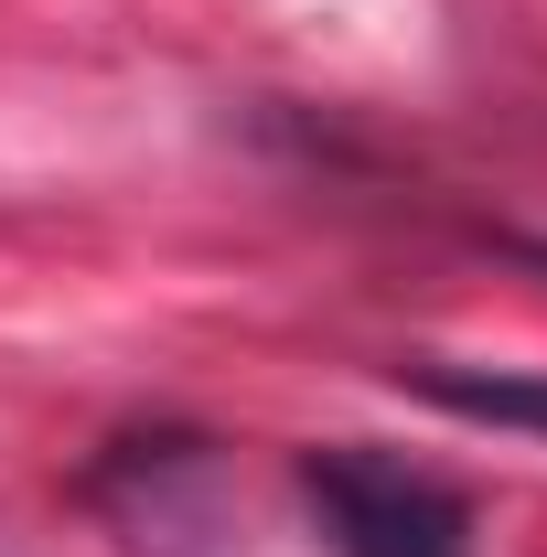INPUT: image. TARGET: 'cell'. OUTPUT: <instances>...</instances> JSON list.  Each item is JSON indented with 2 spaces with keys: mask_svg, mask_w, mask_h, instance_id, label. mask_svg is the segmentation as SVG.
<instances>
[{
  "mask_svg": "<svg viewBox=\"0 0 547 557\" xmlns=\"http://www.w3.org/2000/svg\"><path fill=\"white\" fill-rule=\"evenodd\" d=\"M290 483H301V504H312L333 557H473V536H483L473 493L451 472H429L409 450H376V440L301 450Z\"/></svg>",
  "mask_w": 547,
  "mask_h": 557,
  "instance_id": "obj_1",
  "label": "cell"
},
{
  "mask_svg": "<svg viewBox=\"0 0 547 557\" xmlns=\"http://www.w3.org/2000/svg\"><path fill=\"white\" fill-rule=\"evenodd\" d=\"M398 386L451 408V418H473V429L547 440V364H440V354H418V364H398Z\"/></svg>",
  "mask_w": 547,
  "mask_h": 557,
  "instance_id": "obj_2",
  "label": "cell"
},
{
  "mask_svg": "<svg viewBox=\"0 0 547 557\" xmlns=\"http://www.w3.org/2000/svg\"><path fill=\"white\" fill-rule=\"evenodd\" d=\"M505 258H515V269H537V278H547V236H505Z\"/></svg>",
  "mask_w": 547,
  "mask_h": 557,
  "instance_id": "obj_3",
  "label": "cell"
}]
</instances>
